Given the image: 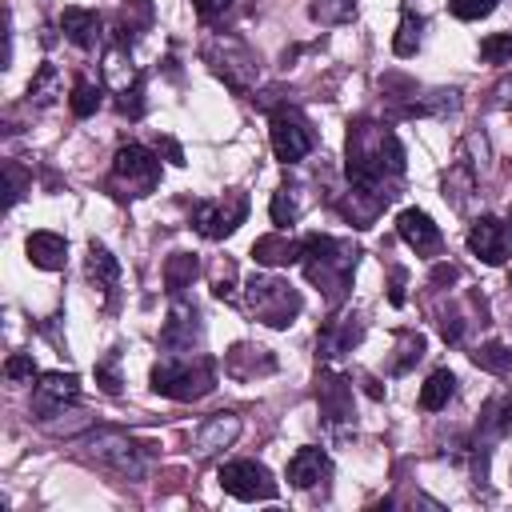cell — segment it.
<instances>
[{
  "mask_svg": "<svg viewBox=\"0 0 512 512\" xmlns=\"http://www.w3.org/2000/svg\"><path fill=\"white\" fill-rule=\"evenodd\" d=\"M472 364L484 368V372H492V376H508V372H512V352H508L500 340H488V344H480V348L472 352Z\"/></svg>",
  "mask_w": 512,
  "mask_h": 512,
  "instance_id": "obj_30",
  "label": "cell"
},
{
  "mask_svg": "<svg viewBox=\"0 0 512 512\" xmlns=\"http://www.w3.org/2000/svg\"><path fill=\"white\" fill-rule=\"evenodd\" d=\"M4 376L12 380V384H32V376H36V360L28 356V352H12L8 360H4Z\"/></svg>",
  "mask_w": 512,
  "mask_h": 512,
  "instance_id": "obj_39",
  "label": "cell"
},
{
  "mask_svg": "<svg viewBox=\"0 0 512 512\" xmlns=\"http://www.w3.org/2000/svg\"><path fill=\"white\" fill-rule=\"evenodd\" d=\"M236 436H240V416H232V412H216V416H208V420L196 428L192 448H196V456H216L220 448L236 444Z\"/></svg>",
  "mask_w": 512,
  "mask_h": 512,
  "instance_id": "obj_16",
  "label": "cell"
},
{
  "mask_svg": "<svg viewBox=\"0 0 512 512\" xmlns=\"http://www.w3.org/2000/svg\"><path fill=\"white\" fill-rule=\"evenodd\" d=\"M420 32H424V20L412 16V12H404V16H400V28H396V36H392V52H396V56H416Z\"/></svg>",
  "mask_w": 512,
  "mask_h": 512,
  "instance_id": "obj_32",
  "label": "cell"
},
{
  "mask_svg": "<svg viewBox=\"0 0 512 512\" xmlns=\"http://www.w3.org/2000/svg\"><path fill=\"white\" fill-rule=\"evenodd\" d=\"M196 272H200L196 256H188V252H172V256H168V264H164V284H168V292H172V296H180V292L196 280Z\"/></svg>",
  "mask_w": 512,
  "mask_h": 512,
  "instance_id": "obj_26",
  "label": "cell"
},
{
  "mask_svg": "<svg viewBox=\"0 0 512 512\" xmlns=\"http://www.w3.org/2000/svg\"><path fill=\"white\" fill-rule=\"evenodd\" d=\"M252 260L264 264V268H284V264H296L300 260V240L284 236V232H272V236H260L252 244Z\"/></svg>",
  "mask_w": 512,
  "mask_h": 512,
  "instance_id": "obj_21",
  "label": "cell"
},
{
  "mask_svg": "<svg viewBox=\"0 0 512 512\" xmlns=\"http://www.w3.org/2000/svg\"><path fill=\"white\" fill-rule=\"evenodd\" d=\"M120 360H116V352L112 356H104L100 364H96V384L108 392V396H120V368H116Z\"/></svg>",
  "mask_w": 512,
  "mask_h": 512,
  "instance_id": "obj_40",
  "label": "cell"
},
{
  "mask_svg": "<svg viewBox=\"0 0 512 512\" xmlns=\"http://www.w3.org/2000/svg\"><path fill=\"white\" fill-rule=\"evenodd\" d=\"M84 272H88V280H92L100 292H112V288H116V280H120V264H116V256H112L100 240H92V244H88Z\"/></svg>",
  "mask_w": 512,
  "mask_h": 512,
  "instance_id": "obj_24",
  "label": "cell"
},
{
  "mask_svg": "<svg viewBox=\"0 0 512 512\" xmlns=\"http://www.w3.org/2000/svg\"><path fill=\"white\" fill-rule=\"evenodd\" d=\"M316 400H320V416L336 428V424H352V384L336 372H320L316 384Z\"/></svg>",
  "mask_w": 512,
  "mask_h": 512,
  "instance_id": "obj_15",
  "label": "cell"
},
{
  "mask_svg": "<svg viewBox=\"0 0 512 512\" xmlns=\"http://www.w3.org/2000/svg\"><path fill=\"white\" fill-rule=\"evenodd\" d=\"M328 472H332V460H328V452L316 448V444L300 448V452L288 460V484H292V488H316L320 480H328Z\"/></svg>",
  "mask_w": 512,
  "mask_h": 512,
  "instance_id": "obj_18",
  "label": "cell"
},
{
  "mask_svg": "<svg viewBox=\"0 0 512 512\" xmlns=\"http://www.w3.org/2000/svg\"><path fill=\"white\" fill-rule=\"evenodd\" d=\"M396 232H400V240H404L416 256H436V252H440V244H444L440 228H436V224H432V216H428V212H420V208H404V212L396 216Z\"/></svg>",
  "mask_w": 512,
  "mask_h": 512,
  "instance_id": "obj_12",
  "label": "cell"
},
{
  "mask_svg": "<svg viewBox=\"0 0 512 512\" xmlns=\"http://www.w3.org/2000/svg\"><path fill=\"white\" fill-rule=\"evenodd\" d=\"M344 168H348V184H352L348 216L356 228H368L372 216L400 188L404 144L396 140L392 128L372 124V120H356V124H348V140H344Z\"/></svg>",
  "mask_w": 512,
  "mask_h": 512,
  "instance_id": "obj_1",
  "label": "cell"
},
{
  "mask_svg": "<svg viewBox=\"0 0 512 512\" xmlns=\"http://www.w3.org/2000/svg\"><path fill=\"white\" fill-rule=\"evenodd\" d=\"M24 252H28V260H32L36 268L56 272V268H64V260H68V240L56 236V232H32V236L24 240Z\"/></svg>",
  "mask_w": 512,
  "mask_h": 512,
  "instance_id": "obj_20",
  "label": "cell"
},
{
  "mask_svg": "<svg viewBox=\"0 0 512 512\" xmlns=\"http://www.w3.org/2000/svg\"><path fill=\"white\" fill-rule=\"evenodd\" d=\"M448 12L456 20H484L496 12V0H448Z\"/></svg>",
  "mask_w": 512,
  "mask_h": 512,
  "instance_id": "obj_38",
  "label": "cell"
},
{
  "mask_svg": "<svg viewBox=\"0 0 512 512\" xmlns=\"http://www.w3.org/2000/svg\"><path fill=\"white\" fill-rule=\"evenodd\" d=\"M492 96H496V100H492V104H496V108H512V80H500V84H496V92H492Z\"/></svg>",
  "mask_w": 512,
  "mask_h": 512,
  "instance_id": "obj_45",
  "label": "cell"
},
{
  "mask_svg": "<svg viewBox=\"0 0 512 512\" xmlns=\"http://www.w3.org/2000/svg\"><path fill=\"white\" fill-rule=\"evenodd\" d=\"M268 212H272V224H280V228H288V224H296L300 220V212H304V200H300V188H276L272 192V204H268Z\"/></svg>",
  "mask_w": 512,
  "mask_h": 512,
  "instance_id": "obj_27",
  "label": "cell"
},
{
  "mask_svg": "<svg viewBox=\"0 0 512 512\" xmlns=\"http://www.w3.org/2000/svg\"><path fill=\"white\" fill-rule=\"evenodd\" d=\"M196 340H200V316H196V308L188 300L176 296V304L168 312V324L160 328V344L168 352H192Z\"/></svg>",
  "mask_w": 512,
  "mask_h": 512,
  "instance_id": "obj_14",
  "label": "cell"
},
{
  "mask_svg": "<svg viewBox=\"0 0 512 512\" xmlns=\"http://www.w3.org/2000/svg\"><path fill=\"white\" fill-rule=\"evenodd\" d=\"M468 248L472 256H480L484 264H504L508 260V228L496 216H480L468 228Z\"/></svg>",
  "mask_w": 512,
  "mask_h": 512,
  "instance_id": "obj_13",
  "label": "cell"
},
{
  "mask_svg": "<svg viewBox=\"0 0 512 512\" xmlns=\"http://www.w3.org/2000/svg\"><path fill=\"white\" fill-rule=\"evenodd\" d=\"M212 292H216L220 300H228V304L236 300V288H232V264H224V276L216 280V288H212Z\"/></svg>",
  "mask_w": 512,
  "mask_h": 512,
  "instance_id": "obj_43",
  "label": "cell"
},
{
  "mask_svg": "<svg viewBox=\"0 0 512 512\" xmlns=\"http://www.w3.org/2000/svg\"><path fill=\"white\" fill-rule=\"evenodd\" d=\"M148 20H152V0H128V4L120 8V24H116V40H120V48H128V44L136 40L132 28H140V24H148Z\"/></svg>",
  "mask_w": 512,
  "mask_h": 512,
  "instance_id": "obj_28",
  "label": "cell"
},
{
  "mask_svg": "<svg viewBox=\"0 0 512 512\" xmlns=\"http://www.w3.org/2000/svg\"><path fill=\"white\" fill-rule=\"evenodd\" d=\"M480 56L488 64H512V32H488L480 40Z\"/></svg>",
  "mask_w": 512,
  "mask_h": 512,
  "instance_id": "obj_35",
  "label": "cell"
},
{
  "mask_svg": "<svg viewBox=\"0 0 512 512\" xmlns=\"http://www.w3.org/2000/svg\"><path fill=\"white\" fill-rule=\"evenodd\" d=\"M316 148V132L308 128V120L296 108H280L272 116V152L280 164H300L308 152Z\"/></svg>",
  "mask_w": 512,
  "mask_h": 512,
  "instance_id": "obj_10",
  "label": "cell"
},
{
  "mask_svg": "<svg viewBox=\"0 0 512 512\" xmlns=\"http://www.w3.org/2000/svg\"><path fill=\"white\" fill-rule=\"evenodd\" d=\"M484 428L496 432V436H512V396L492 400V404L484 408Z\"/></svg>",
  "mask_w": 512,
  "mask_h": 512,
  "instance_id": "obj_36",
  "label": "cell"
},
{
  "mask_svg": "<svg viewBox=\"0 0 512 512\" xmlns=\"http://www.w3.org/2000/svg\"><path fill=\"white\" fill-rule=\"evenodd\" d=\"M476 184H480V172H476V164L472 160H456L452 168H448V176H444V200H452V208H468V196L476 192Z\"/></svg>",
  "mask_w": 512,
  "mask_h": 512,
  "instance_id": "obj_23",
  "label": "cell"
},
{
  "mask_svg": "<svg viewBox=\"0 0 512 512\" xmlns=\"http://www.w3.org/2000/svg\"><path fill=\"white\" fill-rule=\"evenodd\" d=\"M104 76H108V84H112L116 92H128V88H136V84H140V76H136L132 60L124 56V48H112V52L104 56Z\"/></svg>",
  "mask_w": 512,
  "mask_h": 512,
  "instance_id": "obj_29",
  "label": "cell"
},
{
  "mask_svg": "<svg viewBox=\"0 0 512 512\" xmlns=\"http://www.w3.org/2000/svg\"><path fill=\"white\" fill-rule=\"evenodd\" d=\"M392 304H404V272H392Z\"/></svg>",
  "mask_w": 512,
  "mask_h": 512,
  "instance_id": "obj_47",
  "label": "cell"
},
{
  "mask_svg": "<svg viewBox=\"0 0 512 512\" xmlns=\"http://www.w3.org/2000/svg\"><path fill=\"white\" fill-rule=\"evenodd\" d=\"M452 392H456V376H452L448 368H436V372L420 384V408H424V412H440V408L452 400Z\"/></svg>",
  "mask_w": 512,
  "mask_h": 512,
  "instance_id": "obj_25",
  "label": "cell"
},
{
  "mask_svg": "<svg viewBox=\"0 0 512 512\" xmlns=\"http://www.w3.org/2000/svg\"><path fill=\"white\" fill-rule=\"evenodd\" d=\"M244 304L268 328H288L300 316V308H304L300 292L288 280H280V276H252L244 284Z\"/></svg>",
  "mask_w": 512,
  "mask_h": 512,
  "instance_id": "obj_5",
  "label": "cell"
},
{
  "mask_svg": "<svg viewBox=\"0 0 512 512\" xmlns=\"http://www.w3.org/2000/svg\"><path fill=\"white\" fill-rule=\"evenodd\" d=\"M244 216H248V196L240 188H232L216 200H200L196 212H192V228L204 240H224L244 224Z\"/></svg>",
  "mask_w": 512,
  "mask_h": 512,
  "instance_id": "obj_7",
  "label": "cell"
},
{
  "mask_svg": "<svg viewBox=\"0 0 512 512\" xmlns=\"http://www.w3.org/2000/svg\"><path fill=\"white\" fill-rule=\"evenodd\" d=\"M216 388V368L208 356H192V352H168L156 368H152V392L168 396V400H200Z\"/></svg>",
  "mask_w": 512,
  "mask_h": 512,
  "instance_id": "obj_4",
  "label": "cell"
},
{
  "mask_svg": "<svg viewBox=\"0 0 512 512\" xmlns=\"http://www.w3.org/2000/svg\"><path fill=\"white\" fill-rule=\"evenodd\" d=\"M508 224H512V216H508Z\"/></svg>",
  "mask_w": 512,
  "mask_h": 512,
  "instance_id": "obj_49",
  "label": "cell"
},
{
  "mask_svg": "<svg viewBox=\"0 0 512 512\" xmlns=\"http://www.w3.org/2000/svg\"><path fill=\"white\" fill-rule=\"evenodd\" d=\"M4 180H8V208H12V204L20 200V192H24V184H28V180H24L20 164H12V160L4 164Z\"/></svg>",
  "mask_w": 512,
  "mask_h": 512,
  "instance_id": "obj_41",
  "label": "cell"
},
{
  "mask_svg": "<svg viewBox=\"0 0 512 512\" xmlns=\"http://www.w3.org/2000/svg\"><path fill=\"white\" fill-rule=\"evenodd\" d=\"M224 372L236 376V380H252V376H268L276 372V356L260 344H236L228 356H224Z\"/></svg>",
  "mask_w": 512,
  "mask_h": 512,
  "instance_id": "obj_17",
  "label": "cell"
},
{
  "mask_svg": "<svg viewBox=\"0 0 512 512\" xmlns=\"http://www.w3.org/2000/svg\"><path fill=\"white\" fill-rule=\"evenodd\" d=\"M112 184L124 196H148L160 184V160L144 144H124L112 156Z\"/></svg>",
  "mask_w": 512,
  "mask_h": 512,
  "instance_id": "obj_6",
  "label": "cell"
},
{
  "mask_svg": "<svg viewBox=\"0 0 512 512\" xmlns=\"http://www.w3.org/2000/svg\"><path fill=\"white\" fill-rule=\"evenodd\" d=\"M56 80H60L56 64H40V72H36V76H32V84H28V100H36V104H52V100L60 96Z\"/></svg>",
  "mask_w": 512,
  "mask_h": 512,
  "instance_id": "obj_33",
  "label": "cell"
},
{
  "mask_svg": "<svg viewBox=\"0 0 512 512\" xmlns=\"http://www.w3.org/2000/svg\"><path fill=\"white\" fill-rule=\"evenodd\" d=\"M308 16L316 20V24H344V20H352L356 16V0H312L308 4Z\"/></svg>",
  "mask_w": 512,
  "mask_h": 512,
  "instance_id": "obj_31",
  "label": "cell"
},
{
  "mask_svg": "<svg viewBox=\"0 0 512 512\" xmlns=\"http://www.w3.org/2000/svg\"><path fill=\"white\" fill-rule=\"evenodd\" d=\"M192 4H196V16H200V20H216V16L228 12L232 0H192Z\"/></svg>",
  "mask_w": 512,
  "mask_h": 512,
  "instance_id": "obj_42",
  "label": "cell"
},
{
  "mask_svg": "<svg viewBox=\"0 0 512 512\" xmlns=\"http://www.w3.org/2000/svg\"><path fill=\"white\" fill-rule=\"evenodd\" d=\"M420 356H424V336H420V332H404V336H400V356L392 360V372H396V376L408 372Z\"/></svg>",
  "mask_w": 512,
  "mask_h": 512,
  "instance_id": "obj_37",
  "label": "cell"
},
{
  "mask_svg": "<svg viewBox=\"0 0 512 512\" xmlns=\"http://www.w3.org/2000/svg\"><path fill=\"white\" fill-rule=\"evenodd\" d=\"M72 112L84 120V116H92L96 108H100V84H92V80H76L72 84Z\"/></svg>",
  "mask_w": 512,
  "mask_h": 512,
  "instance_id": "obj_34",
  "label": "cell"
},
{
  "mask_svg": "<svg viewBox=\"0 0 512 512\" xmlns=\"http://www.w3.org/2000/svg\"><path fill=\"white\" fill-rule=\"evenodd\" d=\"M80 396V380L76 372H44L36 384H32V412L40 420H52L64 412V404H72Z\"/></svg>",
  "mask_w": 512,
  "mask_h": 512,
  "instance_id": "obj_11",
  "label": "cell"
},
{
  "mask_svg": "<svg viewBox=\"0 0 512 512\" xmlns=\"http://www.w3.org/2000/svg\"><path fill=\"white\" fill-rule=\"evenodd\" d=\"M300 260H304V272L312 284H320L328 292L332 304H340L348 280H352V268H356V248L336 240V236H304L300 240Z\"/></svg>",
  "mask_w": 512,
  "mask_h": 512,
  "instance_id": "obj_2",
  "label": "cell"
},
{
  "mask_svg": "<svg viewBox=\"0 0 512 512\" xmlns=\"http://www.w3.org/2000/svg\"><path fill=\"white\" fill-rule=\"evenodd\" d=\"M160 144H164V152H168V160H172V164H184V156H180V144H176V140H168V136H164Z\"/></svg>",
  "mask_w": 512,
  "mask_h": 512,
  "instance_id": "obj_48",
  "label": "cell"
},
{
  "mask_svg": "<svg viewBox=\"0 0 512 512\" xmlns=\"http://www.w3.org/2000/svg\"><path fill=\"white\" fill-rule=\"evenodd\" d=\"M460 332H464V328H460V316H444V320H440V336H444L448 344H456Z\"/></svg>",
  "mask_w": 512,
  "mask_h": 512,
  "instance_id": "obj_44",
  "label": "cell"
},
{
  "mask_svg": "<svg viewBox=\"0 0 512 512\" xmlns=\"http://www.w3.org/2000/svg\"><path fill=\"white\" fill-rule=\"evenodd\" d=\"M452 280H456V268H452V264H436L432 284H452Z\"/></svg>",
  "mask_w": 512,
  "mask_h": 512,
  "instance_id": "obj_46",
  "label": "cell"
},
{
  "mask_svg": "<svg viewBox=\"0 0 512 512\" xmlns=\"http://www.w3.org/2000/svg\"><path fill=\"white\" fill-rule=\"evenodd\" d=\"M208 64H212V72H216L232 92H248L252 80H256V72H260L256 56H252L240 40H232V36L208 44Z\"/></svg>",
  "mask_w": 512,
  "mask_h": 512,
  "instance_id": "obj_9",
  "label": "cell"
},
{
  "mask_svg": "<svg viewBox=\"0 0 512 512\" xmlns=\"http://www.w3.org/2000/svg\"><path fill=\"white\" fill-rule=\"evenodd\" d=\"M216 480L236 500H276V492H280V484L272 480V472L260 460H228V464H220Z\"/></svg>",
  "mask_w": 512,
  "mask_h": 512,
  "instance_id": "obj_8",
  "label": "cell"
},
{
  "mask_svg": "<svg viewBox=\"0 0 512 512\" xmlns=\"http://www.w3.org/2000/svg\"><path fill=\"white\" fill-rule=\"evenodd\" d=\"M84 456L124 480H144L156 464V444L136 440L128 432H92L84 440Z\"/></svg>",
  "mask_w": 512,
  "mask_h": 512,
  "instance_id": "obj_3",
  "label": "cell"
},
{
  "mask_svg": "<svg viewBox=\"0 0 512 512\" xmlns=\"http://www.w3.org/2000/svg\"><path fill=\"white\" fill-rule=\"evenodd\" d=\"M360 320L356 316H344V320H328L324 328H320V340H316V348H320V356L324 360H336V356H344V352H352L356 344H360Z\"/></svg>",
  "mask_w": 512,
  "mask_h": 512,
  "instance_id": "obj_19",
  "label": "cell"
},
{
  "mask_svg": "<svg viewBox=\"0 0 512 512\" xmlns=\"http://www.w3.org/2000/svg\"><path fill=\"white\" fill-rule=\"evenodd\" d=\"M60 28L76 48H96L100 44V16L92 8H64Z\"/></svg>",
  "mask_w": 512,
  "mask_h": 512,
  "instance_id": "obj_22",
  "label": "cell"
}]
</instances>
